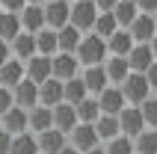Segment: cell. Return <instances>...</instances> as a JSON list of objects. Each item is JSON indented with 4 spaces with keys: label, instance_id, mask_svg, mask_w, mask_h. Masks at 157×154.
Here are the masks:
<instances>
[{
    "label": "cell",
    "instance_id": "23",
    "mask_svg": "<svg viewBox=\"0 0 157 154\" xmlns=\"http://www.w3.org/2000/svg\"><path fill=\"white\" fill-rule=\"evenodd\" d=\"M104 71H107V80H110L113 86H119L124 77L131 74V65H128L124 56H107L104 60Z\"/></svg>",
    "mask_w": 157,
    "mask_h": 154
},
{
    "label": "cell",
    "instance_id": "6",
    "mask_svg": "<svg viewBox=\"0 0 157 154\" xmlns=\"http://www.w3.org/2000/svg\"><path fill=\"white\" fill-rule=\"evenodd\" d=\"M68 145H71V148H77V151L83 154V151H89V148L101 145V139H98V133H95V128H92V125H83V121H77V125L71 128V133H68Z\"/></svg>",
    "mask_w": 157,
    "mask_h": 154
},
{
    "label": "cell",
    "instance_id": "39",
    "mask_svg": "<svg viewBox=\"0 0 157 154\" xmlns=\"http://www.w3.org/2000/svg\"><path fill=\"white\" fill-rule=\"evenodd\" d=\"M145 80H148V86H151V89L157 92V60L148 65V71H145Z\"/></svg>",
    "mask_w": 157,
    "mask_h": 154
},
{
    "label": "cell",
    "instance_id": "12",
    "mask_svg": "<svg viewBox=\"0 0 157 154\" xmlns=\"http://www.w3.org/2000/svg\"><path fill=\"white\" fill-rule=\"evenodd\" d=\"M18 18H21V30L24 33H39V30H44V6H36V3H27L21 12H18Z\"/></svg>",
    "mask_w": 157,
    "mask_h": 154
},
{
    "label": "cell",
    "instance_id": "28",
    "mask_svg": "<svg viewBox=\"0 0 157 154\" xmlns=\"http://www.w3.org/2000/svg\"><path fill=\"white\" fill-rule=\"evenodd\" d=\"M36 53H42V56H53V53H59V44H56V30H39L36 33Z\"/></svg>",
    "mask_w": 157,
    "mask_h": 154
},
{
    "label": "cell",
    "instance_id": "40",
    "mask_svg": "<svg viewBox=\"0 0 157 154\" xmlns=\"http://www.w3.org/2000/svg\"><path fill=\"white\" fill-rule=\"evenodd\" d=\"M9 145H12V133L0 128V154H9Z\"/></svg>",
    "mask_w": 157,
    "mask_h": 154
},
{
    "label": "cell",
    "instance_id": "14",
    "mask_svg": "<svg viewBox=\"0 0 157 154\" xmlns=\"http://www.w3.org/2000/svg\"><path fill=\"white\" fill-rule=\"evenodd\" d=\"M128 60V65H131L133 74H145L148 71V65L154 62V53H151V44H133L131 53L124 56Z\"/></svg>",
    "mask_w": 157,
    "mask_h": 154
},
{
    "label": "cell",
    "instance_id": "44",
    "mask_svg": "<svg viewBox=\"0 0 157 154\" xmlns=\"http://www.w3.org/2000/svg\"><path fill=\"white\" fill-rule=\"evenodd\" d=\"M83 154H104V148H101V145H95V148H89V151H83Z\"/></svg>",
    "mask_w": 157,
    "mask_h": 154
},
{
    "label": "cell",
    "instance_id": "9",
    "mask_svg": "<svg viewBox=\"0 0 157 154\" xmlns=\"http://www.w3.org/2000/svg\"><path fill=\"white\" fill-rule=\"evenodd\" d=\"M12 101L21 110H33L39 104V83H33L30 77H24L18 86H12Z\"/></svg>",
    "mask_w": 157,
    "mask_h": 154
},
{
    "label": "cell",
    "instance_id": "41",
    "mask_svg": "<svg viewBox=\"0 0 157 154\" xmlns=\"http://www.w3.org/2000/svg\"><path fill=\"white\" fill-rule=\"evenodd\" d=\"M92 3H95V9H98V12H110V9H113L119 0H92Z\"/></svg>",
    "mask_w": 157,
    "mask_h": 154
},
{
    "label": "cell",
    "instance_id": "7",
    "mask_svg": "<svg viewBox=\"0 0 157 154\" xmlns=\"http://www.w3.org/2000/svg\"><path fill=\"white\" fill-rule=\"evenodd\" d=\"M128 33L133 36V42H136V44H148L151 39H154V33H157V18H154V15H145V12H140V15L131 21Z\"/></svg>",
    "mask_w": 157,
    "mask_h": 154
},
{
    "label": "cell",
    "instance_id": "3",
    "mask_svg": "<svg viewBox=\"0 0 157 154\" xmlns=\"http://www.w3.org/2000/svg\"><path fill=\"white\" fill-rule=\"evenodd\" d=\"M119 89H122L128 104H142L151 95V86H148V80H145V74H133V71L119 83Z\"/></svg>",
    "mask_w": 157,
    "mask_h": 154
},
{
    "label": "cell",
    "instance_id": "31",
    "mask_svg": "<svg viewBox=\"0 0 157 154\" xmlns=\"http://www.w3.org/2000/svg\"><path fill=\"white\" fill-rule=\"evenodd\" d=\"M74 110H77V121H83V125H92V121L101 116V107H98V101L89 95V98H83L80 104H74Z\"/></svg>",
    "mask_w": 157,
    "mask_h": 154
},
{
    "label": "cell",
    "instance_id": "2",
    "mask_svg": "<svg viewBox=\"0 0 157 154\" xmlns=\"http://www.w3.org/2000/svg\"><path fill=\"white\" fill-rule=\"evenodd\" d=\"M98 18V9L92 0H74L71 3V15H68V24L80 33H92V24Z\"/></svg>",
    "mask_w": 157,
    "mask_h": 154
},
{
    "label": "cell",
    "instance_id": "45",
    "mask_svg": "<svg viewBox=\"0 0 157 154\" xmlns=\"http://www.w3.org/2000/svg\"><path fill=\"white\" fill-rule=\"evenodd\" d=\"M59 154H80V151H77V148H71V145H65V148H62Z\"/></svg>",
    "mask_w": 157,
    "mask_h": 154
},
{
    "label": "cell",
    "instance_id": "25",
    "mask_svg": "<svg viewBox=\"0 0 157 154\" xmlns=\"http://www.w3.org/2000/svg\"><path fill=\"white\" fill-rule=\"evenodd\" d=\"M80 39H83V33L80 30H74L71 24H65L62 30H56V44H59V53H74L77 51Z\"/></svg>",
    "mask_w": 157,
    "mask_h": 154
},
{
    "label": "cell",
    "instance_id": "20",
    "mask_svg": "<svg viewBox=\"0 0 157 154\" xmlns=\"http://www.w3.org/2000/svg\"><path fill=\"white\" fill-rule=\"evenodd\" d=\"M27 128L36 130V133H42V130L53 128V113H51V107L36 104L33 110H27Z\"/></svg>",
    "mask_w": 157,
    "mask_h": 154
},
{
    "label": "cell",
    "instance_id": "10",
    "mask_svg": "<svg viewBox=\"0 0 157 154\" xmlns=\"http://www.w3.org/2000/svg\"><path fill=\"white\" fill-rule=\"evenodd\" d=\"M77 68H80V62L74 53H53L51 56V77H56V80L77 77Z\"/></svg>",
    "mask_w": 157,
    "mask_h": 154
},
{
    "label": "cell",
    "instance_id": "34",
    "mask_svg": "<svg viewBox=\"0 0 157 154\" xmlns=\"http://www.w3.org/2000/svg\"><path fill=\"white\" fill-rule=\"evenodd\" d=\"M104 154H136V148H133V139H131V137L119 133V137L107 139V145H104Z\"/></svg>",
    "mask_w": 157,
    "mask_h": 154
},
{
    "label": "cell",
    "instance_id": "4",
    "mask_svg": "<svg viewBox=\"0 0 157 154\" xmlns=\"http://www.w3.org/2000/svg\"><path fill=\"white\" fill-rule=\"evenodd\" d=\"M44 27L48 30H62L68 24V15H71V3L68 0H44Z\"/></svg>",
    "mask_w": 157,
    "mask_h": 154
},
{
    "label": "cell",
    "instance_id": "33",
    "mask_svg": "<svg viewBox=\"0 0 157 154\" xmlns=\"http://www.w3.org/2000/svg\"><path fill=\"white\" fill-rule=\"evenodd\" d=\"M116 30H119V24H116L113 12H98L95 24H92V33H95V36H101V39H110Z\"/></svg>",
    "mask_w": 157,
    "mask_h": 154
},
{
    "label": "cell",
    "instance_id": "26",
    "mask_svg": "<svg viewBox=\"0 0 157 154\" xmlns=\"http://www.w3.org/2000/svg\"><path fill=\"white\" fill-rule=\"evenodd\" d=\"M110 12H113L116 24L122 27V30H128V27H131V21L140 15V9H136V3H133V0H119V3H116Z\"/></svg>",
    "mask_w": 157,
    "mask_h": 154
},
{
    "label": "cell",
    "instance_id": "37",
    "mask_svg": "<svg viewBox=\"0 0 157 154\" xmlns=\"http://www.w3.org/2000/svg\"><path fill=\"white\" fill-rule=\"evenodd\" d=\"M27 6V0H0V9L3 12H21Z\"/></svg>",
    "mask_w": 157,
    "mask_h": 154
},
{
    "label": "cell",
    "instance_id": "43",
    "mask_svg": "<svg viewBox=\"0 0 157 154\" xmlns=\"http://www.w3.org/2000/svg\"><path fill=\"white\" fill-rule=\"evenodd\" d=\"M148 44H151V53H154V60H157V33H154V39H151Z\"/></svg>",
    "mask_w": 157,
    "mask_h": 154
},
{
    "label": "cell",
    "instance_id": "21",
    "mask_svg": "<svg viewBox=\"0 0 157 154\" xmlns=\"http://www.w3.org/2000/svg\"><path fill=\"white\" fill-rule=\"evenodd\" d=\"M133 44H136V42H133V36L128 33V30L119 27V30L107 39V53H110V56H128Z\"/></svg>",
    "mask_w": 157,
    "mask_h": 154
},
{
    "label": "cell",
    "instance_id": "11",
    "mask_svg": "<svg viewBox=\"0 0 157 154\" xmlns=\"http://www.w3.org/2000/svg\"><path fill=\"white\" fill-rule=\"evenodd\" d=\"M36 142H39V151L42 154H59L62 148L68 145V137L56 128H48L42 133H36Z\"/></svg>",
    "mask_w": 157,
    "mask_h": 154
},
{
    "label": "cell",
    "instance_id": "16",
    "mask_svg": "<svg viewBox=\"0 0 157 154\" xmlns=\"http://www.w3.org/2000/svg\"><path fill=\"white\" fill-rule=\"evenodd\" d=\"M9 51H12V56H15V60L27 62L30 56H36V36H33V33H24V30H21V33H18L15 39L9 42Z\"/></svg>",
    "mask_w": 157,
    "mask_h": 154
},
{
    "label": "cell",
    "instance_id": "38",
    "mask_svg": "<svg viewBox=\"0 0 157 154\" xmlns=\"http://www.w3.org/2000/svg\"><path fill=\"white\" fill-rule=\"evenodd\" d=\"M133 3H136V9L145 12V15H154L157 12V0H133Z\"/></svg>",
    "mask_w": 157,
    "mask_h": 154
},
{
    "label": "cell",
    "instance_id": "19",
    "mask_svg": "<svg viewBox=\"0 0 157 154\" xmlns=\"http://www.w3.org/2000/svg\"><path fill=\"white\" fill-rule=\"evenodd\" d=\"M39 104H42V107H56V104H62V80L48 77L44 83H39Z\"/></svg>",
    "mask_w": 157,
    "mask_h": 154
},
{
    "label": "cell",
    "instance_id": "27",
    "mask_svg": "<svg viewBox=\"0 0 157 154\" xmlns=\"http://www.w3.org/2000/svg\"><path fill=\"white\" fill-rule=\"evenodd\" d=\"M92 128H95V133H98V139H113V137H119L122 130H119V116H98L95 121H92Z\"/></svg>",
    "mask_w": 157,
    "mask_h": 154
},
{
    "label": "cell",
    "instance_id": "35",
    "mask_svg": "<svg viewBox=\"0 0 157 154\" xmlns=\"http://www.w3.org/2000/svg\"><path fill=\"white\" fill-rule=\"evenodd\" d=\"M142 113V121H145V128H157V95H148L142 104H136Z\"/></svg>",
    "mask_w": 157,
    "mask_h": 154
},
{
    "label": "cell",
    "instance_id": "46",
    "mask_svg": "<svg viewBox=\"0 0 157 154\" xmlns=\"http://www.w3.org/2000/svg\"><path fill=\"white\" fill-rule=\"evenodd\" d=\"M27 3H36V6H42V3H44V0H27Z\"/></svg>",
    "mask_w": 157,
    "mask_h": 154
},
{
    "label": "cell",
    "instance_id": "13",
    "mask_svg": "<svg viewBox=\"0 0 157 154\" xmlns=\"http://www.w3.org/2000/svg\"><path fill=\"white\" fill-rule=\"evenodd\" d=\"M51 113H53V128L56 130H62L65 137L71 133V128L77 125V110H74V104H56V107H51Z\"/></svg>",
    "mask_w": 157,
    "mask_h": 154
},
{
    "label": "cell",
    "instance_id": "15",
    "mask_svg": "<svg viewBox=\"0 0 157 154\" xmlns=\"http://www.w3.org/2000/svg\"><path fill=\"white\" fill-rule=\"evenodd\" d=\"M24 77H30L33 83H44L51 77V56H42V53L30 56L24 62Z\"/></svg>",
    "mask_w": 157,
    "mask_h": 154
},
{
    "label": "cell",
    "instance_id": "24",
    "mask_svg": "<svg viewBox=\"0 0 157 154\" xmlns=\"http://www.w3.org/2000/svg\"><path fill=\"white\" fill-rule=\"evenodd\" d=\"M83 98H89L86 92V83H83V77H71V80H62V101L65 104H80Z\"/></svg>",
    "mask_w": 157,
    "mask_h": 154
},
{
    "label": "cell",
    "instance_id": "29",
    "mask_svg": "<svg viewBox=\"0 0 157 154\" xmlns=\"http://www.w3.org/2000/svg\"><path fill=\"white\" fill-rule=\"evenodd\" d=\"M18 33H21V18H18V12H3L0 9V39L3 42H12Z\"/></svg>",
    "mask_w": 157,
    "mask_h": 154
},
{
    "label": "cell",
    "instance_id": "42",
    "mask_svg": "<svg viewBox=\"0 0 157 154\" xmlns=\"http://www.w3.org/2000/svg\"><path fill=\"white\" fill-rule=\"evenodd\" d=\"M6 60H12V51H9V42H3V39H0V65H3Z\"/></svg>",
    "mask_w": 157,
    "mask_h": 154
},
{
    "label": "cell",
    "instance_id": "30",
    "mask_svg": "<svg viewBox=\"0 0 157 154\" xmlns=\"http://www.w3.org/2000/svg\"><path fill=\"white\" fill-rule=\"evenodd\" d=\"M9 154H42L39 151V142H36L33 133H18V137H12V145H9Z\"/></svg>",
    "mask_w": 157,
    "mask_h": 154
},
{
    "label": "cell",
    "instance_id": "22",
    "mask_svg": "<svg viewBox=\"0 0 157 154\" xmlns=\"http://www.w3.org/2000/svg\"><path fill=\"white\" fill-rule=\"evenodd\" d=\"M24 80V62L21 60H6L3 65H0V86H6V89H12V86H18Z\"/></svg>",
    "mask_w": 157,
    "mask_h": 154
},
{
    "label": "cell",
    "instance_id": "32",
    "mask_svg": "<svg viewBox=\"0 0 157 154\" xmlns=\"http://www.w3.org/2000/svg\"><path fill=\"white\" fill-rule=\"evenodd\" d=\"M136 154H157V128H145L140 137H133Z\"/></svg>",
    "mask_w": 157,
    "mask_h": 154
},
{
    "label": "cell",
    "instance_id": "18",
    "mask_svg": "<svg viewBox=\"0 0 157 154\" xmlns=\"http://www.w3.org/2000/svg\"><path fill=\"white\" fill-rule=\"evenodd\" d=\"M0 128L6 130V133H12V137L24 133V130H27V110H21V107L6 110L3 116H0Z\"/></svg>",
    "mask_w": 157,
    "mask_h": 154
},
{
    "label": "cell",
    "instance_id": "5",
    "mask_svg": "<svg viewBox=\"0 0 157 154\" xmlns=\"http://www.w3.org/2000/svg\"><path fill=\"white\" fill-rule=\"evenodd\" d=\"M95 101H98V107H101V113L104 116H119V113L128 107V101H124V95H122V89L119 86H107L104 92H98L95 95Z\"/></svg>",
    "mask_w": 157,
    "mask_h": 154
},
{
    "label": "cell",
    "instance_id": "36",
    "mask_svg": "<svg viewBox=\"0 0 157 154\" xmlns=\"http://www.w3.org/2000/svg\"><path fill=\"white\" fill-rule=\"evenodd\" d=\"M15 107V101H12V89H6V86H0V116L6 110H12Z\"/></svg>",
    "mask_w": 157,
    "mask_h": 154
},
{
    "label": "cell",
    "instance_id": "1",
    "mask_svg": "<svg viewBox=\"0 0 157 154\" xmlns=\"http://www.w3.org/2000/svg\"><path fill=\"white\" fill-rule=\"evenodd\" d=\"M74 56H77V62L83 68H86V65H104V60L110 56V53H107V39H101V36H95V33H83Z\"/></svg>",
    "mask_w": 157,
    "mask_h": 154
},
{
    "label": "cell",
    "instance_id": "8",
    "mask_svg": "<svg viewBox=\"0 0 157 154\" xmlns=\"http://www.w3.org/2000/svg\"><path fill=\"white\" fill-rule=\"evenodd\" d=\"M119 130H122L124 137H140L142 130H145V121H142V113L136 104H128L122 113H119Z\"/></svg>",
    "mask_w": 157,
    "mask_h": 154
},
{
    "label": "cell",
    "instance_id": "47",
    "mask_svg": "<svg viewBox=\"0 0 157 154\" xmlns=\"http://www.w3.org/2000/svg\"><path fill=\"white\" fill-rule=\"evenodd\" d=\"M154 18H157V12H154Z\"/></svg>",
    "mask_w": 157,
    "mask_h": 154
},
{
    "label": "cell",
    "instance_id": "17",
    "mask_svg": "<svg viewBox=\"0 0 157 154\" xmlns=\"http://www.w3.org/2000/svg\"><path fill=\"white\" fill-rule=\"evenodd\" d=\"M80 77H83V83H86V92H89V95H98V92H104L107 86H110L104 65H86Z\"/></svg>",
    "mask_w": 157,
    "mask_h": 154
}]
</instances>
